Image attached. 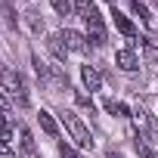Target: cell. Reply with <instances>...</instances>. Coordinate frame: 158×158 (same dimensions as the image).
<instances>
[{"label": "cell", "instance_id": "cell-1", "mask_svg": "<svg viewBox=\"0 0 158 158\" xmlns=\"http://www.w3.org/2000/svg\"><path fill=\"white\" fill-rule=\"evenodd\" d=\"M59 121H62V127L68 130V136L74 139V146H81V149H93V133L87 130V124L77 118L71 109H65V112H59Z\"/></svg>", "mask_w": 158, "mask_h": 158}, {"label": "cell", "instance_id": "cell-2", "mask_svg": "<svg viewBox=\"0 0 158 158\" xmlns=\"http://www.w3.org/2000/svg\"><path fill=\"white\" fill-rule=\"evenodd\" d=\"M0 90H6V96L16 99L19 106L28 102V90H25V81H22V74H19V71H10V68L0 71Z\"/></svg>", "mask_w": 158, "mask_h": 158}, {"label": "cell", "instance_id": "cell-3", "mask_svg": "<svg viewBox=\"0 0 158 158\" xmlns=\"http://www.w3.org/2000/svg\"><path fill=\"white\" fill-rule=\"evenodd\" d=\"M71 3H74V13L84 19V25H102V16L93 0H71Z\"/></svg>", "mask_w": 158, "mask_h": 158}, {"label": "cell", "instance_id": "cell-4", "mask_svg": "<svg viewBox=\"0 0 158 158\" xmlns=\"http://www.w3.org/2000/svg\"><path fill=\"white\" fill-rule=\"evenodd\" d=\"M62 37H65V44H68V50H71V53H87V50H90L87 34L74 31V28H65V31H62Z\"/></svg>", "mask_w": 158, "mask_h": 158}, {"label": "cell", "instance_id": "cell-5", "mask_svg": "<svg viewBox=\"0 0 158 158\" xmlns=\"http://www.w3.org/2000/svg\"><path fill=\"white\" fill-rule=\"evenodd\" d=\"M81 81H84V90H90V93L102 90V74H99L93 65H84V68H81Z\"/></svg>", "mask_w": 158, "mask_h": 158}, {"label": "cell", "instance_id": "cell-6", "mask_svg": "<svg viewBox=\"0 0 158 158\" xmlns=\"http://www.w3.org/2000/svg\"><path fill=\"white\" fill-rule=\"evenodd\" d=\"M115 65H118L121 71H136V68H139V59H136V53L127 47V50H118V53H115Z\"/></svg>", "mask_w": 158, "mask_h": 158}, {"label": "cell", "instance_id": "cell-7", "mask_svg": "<svg viewBox=\"0 0 158 158\" xmlns=\"http://www.w3.org/2000/svg\"><path fill=\"white\" fill-rule=\"evenodd\" d=\"M112 19H115V28H118V31H121V34H124L127 40H133V37H136V28H133V22H130V19H127L124 13L112 10Z\"/></svg>", "mask_w": 158, "mask_h": 158}, {"label": "cell", "instance_id": "cell-8", "mask_svg": "<svg viewBox=\"0 0 158 158\" xmlns=\"http://www.w3.org/2000/svg\"><path fill=\"white\" fill-rule=\"evenodd\" d=\"M37 121H40V130H44L47 136H59V121L53 118V112L40 109V112H37Z\"/></svg>", "mask_w": 158, "mask_h": 158}, {"label": "cell", "instance_id": "cell-9", "mask_svg": "<svg viewBox=\"0 0 158 158\" xmlns=\"http://www.w3.org/2000/svg\"><path fill=\"white\" fill-rule=\"evenodd\" d=\"M47 44H50V50H53V53H56L59 59H65V56L71 53V50H68V44H65V37H62V31L50 34V37H47Z\"/></svg>", "mask_w": 158, "mask_h": 158}, {"label": "cell", "instance_id": "cell-10", "mask_svg": "<svg viewBox=\"0 0 158 158\" xmlns=\"http://www.w3.org/2000/svg\"><path fill=\"white\" fill-rule=\"evenodd\" d=\"M87 40H90V47H102L106 44V25H87Z\"/></svg>", "mask_w": 158, "mask_h": 158}, {"label": "cell", "instance_id": "cell-11", "mask_svg": "<svg viewBox=\"0 0 158 158\" xmlns=\"http://www.w3.org/2000/svg\"><path fill=\"white\" fill-rule=\"evenodd\" d=\"M19 146H22L25 155H34V136H31L28 127H19Z\"/></svg>", "mask_w": 158, "mask_h": 158}, {"label": "cell", "instance_id": "cell-12", "mask_svg": "<svg viewBox=\"0 0 158 158\" xmlns=\"http://www.w3.org/2000/svg\"><path fill=\"white\" fill-rule=\"evenodd\" d=\"M139 47H143V53H146L149 59L158 62V37H152V34H149V37H139Z\"/></svg>", "mask_w": 158, "mask_h": 158}, {"label": "cell", "instance_id": "cell-13", "mask_svg": "<svg viewBox=\"0 0 158 158\" xmlns=\"http://www.w3.org/2000/svg\"><path fill=\"white\" fill-rule=\"evenodd\" d=\"M130 10L139 16V22H146V25H155V22H152V13H149V6H146V3H139V0H130Z\"/></svg>", "mask_w": 158, "mask_h": 158}, {"label": "cell", "instance_id": "cell-14", "mask_svg": "<svg viewBox=\"0 0 158 158\" xmlns=\"http://www.w3.org/2000/svg\"><path fill=\"white\" fill-rule=\"evenodd\" d=\"M50 3H53V10H56L59 16H68V13L74 10V3H71V0H50Z\"/></svg>", "mask_w": 158, "mask_h": 158}, {"label": "cell", "instance_id": "cell-15", "mask_svg": "<svg viewBox=\"0 0 158 158\" xmlns=\"http://www.w3.org/2000/svg\"><path fill=\"white\" fill-rule=\"evenodd\" d=\"M136 152H139V158H155V152L146 146V136H136Z\"/></svg>", "mask_w": 158, "mask_h": 158}, {"label": "cell", "instance_id": "cell-16", "mask_svg": "<svg viewBox=\"0 0 158 158\" xmlns=\"http://www.w3.org/2000/svg\"><path fill=\"white\" fill-rule=\"evenodd\" d=\"M59 158H81V155L74 152V146H71V143H59Z\"/></svg>", "mask_w": 158, "mask_h": 158}, {"label": "cell", "instance_id": "cell-17", "mask_svg": "<svg viewBox=\"0 0 158 158\" xmlns=\"http://www.w3.org/2000/svg\"><path fill=\"white\" fill-rule=\"evenodd\" d=\"M146 136H149V139H158V118H149V127H146Z\"/></svg>", "mask_w": 158, "mask_h": 158}, {"label": "cell", "instance_id": "cell-18", "mask_svg": "<svg viewBox=\"0 0 158 158\" xmlns=\"http://www.w3.org/2000/svg\"><path fill=\"white\" fill-rule=\"evenodd\" d=\"M74 102H77V106H84V109H90V112H93V102H90V96H87V93H74Z\"/></svg>", "mask_w": 158, "mask_h": 158}, {"label": "cell", "instance_id": "cell-19", "mask_svg": "<svg viewBox=\"0 0 158 158\" xmlns=\"http://www.w3.org/2000/svg\"><path fill=\"white\" fill-rule=\"evenodd\" d=\"M28 22H31V28H34V31H40V28H44V22L37 19V13H28Z\"/></svg>", "mask_w": 158, "mask_h": 158}, {"label": "cell", "instance_id": "cell-20", "mask_svg": "<svg viewBox=\"0 0 158 158\" xmlns=\"http://www.w3.org/2000/svg\"><path fill=\"white\" fill-rule=\"evenodd\" d=\"M6 102H10V99H6L3 93H0V112H6Z\"/></svg>", "mask_w": 158, "mask_h": 158}, {"label": "cell", "instance_id": "cell-21", "mask_svg": "<svg viewBox=\"0 0 158 158\" xmlns=\"http://www.w3.org/2000/svg\"><path fill=\"white\" fill-rule=\"evenodd\" d=\"M109 3H115V0H109Z\"/></svg>", "mask_w": 158, "mask_h": 158}, {"label": "cell", "instance_id": "cell-22", "mask_svg": "<svg viewBox=\"0 0 158 158\" xmlns=\"http://www.w3.org/2000/svg\"><path fill=\"white\" fill-rule=\"evenodd\" d=\"M0 71H3V68H0Z\"/></svg>", "mask_w": 158, "mask_h": 158}]
</instances>
